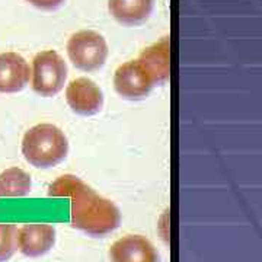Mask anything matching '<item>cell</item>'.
Listing matches in <instances>:
<instances>
[{
	"label": "cell",
	"instance_id": "52a82bcc",
	"mask_svg": "<svg viewBox=\"0 0 262 262\" xmlns=\"http://www.w3.org/2000/svg\"><path fill=\"white\" fill-rule=\"evenodd\" d=\"M56 244V229L46 223L22 226L16 232V248L25 256L38 258L47 253Z\"/></svg>",
	"mask_w": 262,
	"mask_h": 262
},
{
	"label": "cell",
	"instance_id": "7c38bea8",
	"mask_svg": "<svg viewBox=\"0 0 262 262\" xmlns=\"http://www.w3.org/2000/svg\"><path fill=\"white\" fill-rule=\"evenodd\" d=\"M31 185V177L22 169L10 168L0 173V196L28 195Z\"/></svg>",
	"mask_w": 262,
	"mask_h": 262
},
{
	"label": "cell",
	"instance_id": "3957f363",
	"mask_svg": "<svg viewBox=\"0 0 262 262\" xmlns=\"http://www.w3.org/2000/svg\"><path fill=\"white\" fill-rule=\"evenodd\" d=\"M67 64L54 50L38 53L32 61V88L38 95L51 98L64 88Z\"/></svg>",
	"mask_w": 262,
	"mask_h": 262
},
{
	"label": "cell",
	"instance_id": "7a4b0ae2",
	"mask_svg": "<svg viewBox=\"0 0 262 262\" xmlns=\"http://www.w3.org/2000/svg\"><path fill=\"white\" fill-rule=\"evenodd\" d=\"M22 153L32 166L48 169L57 166L69 153L64 133L53 124H38L29 128L22 140Z\"/></svg>",
	"mask_w": 262,
	"mask_h": 262
},
{
	"label": "cell",
	"instance_id": "5bb4252c",
	"mask_svg": "<svg viewBox=\"0 0 262 262\" xmlns=\"http://www.w3.org/2000/svg\"><path fill=\"white\" fill-rule=\"evenodd\" d=\"M28 3H31L32 6H35L38 9H46L51 10L58 8L64 0H27Z\"/></svg>",
	"mask_w": 262,
	"mask_h": 262
},
{
	"label": "cell",
	"instance_id": "8992f818",
	"mask_svg": "<svg viewBox=\"0 0 262 262\" xmlns=\"http://www.w3.org/2000/svg\"><path fill=\"white\" fill-rule=\"evenodd\" d=\"M66 99L69 106L80 115H95L102 110V91L94 80L88 77H77L66 89Z\"/></svg>",
	"mask_w": 262,
	"mask_h": 262
},
{
	"label": "cell",
	"instance_id": "6da1fadb",
	"mask_svg": "<svg viewBox=\"0 0 262 262\" xmlns=\"http://www.w3.org/2000/svg\"><path fill=\"white\" fill-rule=\"evenodd\" d=\"M50 196H69L72 200V226L91 236H105L120 223V210L113 201L96 194L75 175H63L51 184Z\"/></svg>",
	"mask_w": 262,
	"mask_h": 262
},
{
	"label": "cell",
	"instance_id": "9c48e42d",
	"mask_svg": "<svg viewBox=\"0 0 262 262\" xmlns=\"http://www.w3.org/2000/svg\"><path fill=\"white\" fill-rule=\"evenodd\" d=\"M29 66L18 53L0 54V94H16L29 82Z\"/></svg>",
	"mask_w": 262,
	"mask_h": 262
},
{
	"label": "cell",
	"instance_id": "ba28073f",
	"mask_svg": "<svg viewBox=\"0 0 262 262\" xmlns=\"http://www.w3.org/2000/svg\"><path fill=\"white\" fill-rule=\"evenodd\" d=\"M110 258L113 262H159V253L144 236L127 234L114 242Z\"/></svg>",
	"mask_w": 262,
	"mask_h": 262
},
{
	"label": "cell",
	"instance_id": "8fae6325",
	"mask_svg": "<svg viewBox=\"0 0 262 262\" xmlns=\"http://www.w3.org/2000/svg\"><path fill=\"white\" fill-rule=\"evenodd\" d=\"M155 0H108L110 13L124 25H140L149 19Z\"/></svg>",
	"mask_w": 262,
	"mask_h": 262
},
{
	"label": "cell",
	"instance_id": "277c9868",
	"mask_svg": "<svg viewBox=\"0 0 262 262\" xmlns=\"http://www.w3.org/2000/svg\"><path fill=\"white\" fill-rule=\"evenodd\" d=\"M67 54L75 67L83 72H95L106 61L108 44L105 38L95 31H79L69 38Z\"/></svg>",
	"mask_w": 262,
	"mask_h": 262
},
{
	"label": "cell",
	"instance_id": "5b68a950",
	"mask_svg": "<svg viewBox=\"0 0 262 262\" xmlns=\"http://www.w3.org/2000/svg\"><path fill=\"white\" fill-rule=\"evenodd\" d=\"M153 86L155 82L151 76L139 60L127 61L115 70L114 88L125 99H143L149 95Z\"/></svg>",
	"mask_w": 262,
	"mask_h": 262
},
{
	"label": "cell",
	"instance_id": "4fadbf2b",
	"mask_svg": "<svg viewBox=\"0 0 262 262\" xmlns=\"http://www.w3.org/2000/svg\"><path fill=\"white\" fill-rule=\"evenodd\" d=\"M16 226L0 223V262H5L13 256L16 251Z\"/></svg>",
	"mask_w": 262,
	"mask_h": 262
},
{
	"label": "cell",
	"instance_id": "30bf717a",
	"mask_svg": "<svg viewBox=\"0 0 262 262\" xmlns=\"http://www.w3.org/2000/svg\"><path fill=\"white\" fill-rule=\"evenodd\" d=\"M137 60L151 76L155 84L166 82L169 79V37L144 48Z\"/></svg>",
	"mask_w": 262,
	"mask_h": 262
}]
</instances>
